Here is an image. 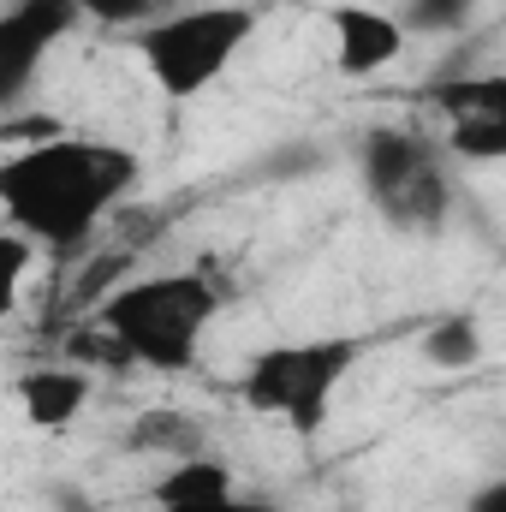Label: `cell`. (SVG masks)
<instances>
[{
	"instance_id": "obj_16",
	"label": "cell",
	"mask_w": 506,
	"mask_h": 512,
	"mask_svg": "<svg viewBox=\"0 0 506 512\" xmlns=\"http://www.w3.org/2000/svg\"><path fill=\"white\" fill-rule=\"evenodd\" d=\"M471 12V0H411V30H441V24H459Z\"/></svg>"
},
{
	"instance_id": "obj_18",
	"label": "cell",
	"mask_w": 506,
	"mask_h": 512,
	"mask_svg": "<svg viewBox=\"0 0 506 512\" xmlns=\"http://www.w3.org/2000/svg\"><path fill=\"white\" fill-rule=\"evenodd\" d=\"M471 512H506V483H483L471 495Z\"/></svg>"
},
{
	"instance_id": "obj_11",
	"label": "cell",
	"mask_w": 506,
	"mask_h": 512,
	"mask_svg": "<svg viewBox=\"0 0 506 512\" xmlns=\"http://www.w3.org/2000/svg\"><path fill=\"white\" fill-rule=\"evenodd\" d=\"M423 102L441 108L447 120H465V114H506V72H459V66H447L435 84H423Z\"/></svg>"
},
{
	"instance_id": "obj_10",
	"label": "cell",
	"mask_w": 506,
	"mask_h": 512,
	"mask_svg": "<svg viewBox=\"0 0 506 512\" xmlns=\"http://www.w3.org/2000/svg\"><path fill=\"white\" fill-rule=\"evenodd\" d=\"M227 495H239V483H233V471H227L221 459H209V453L173 459V465L149 483V507H209V501H227Z\"/></svg>"
},
{
	"instance_id": "obj_17",
	"label": "cell",
	"mask_w": 506,
	"mask_h": 512,
	"mask_svg": "<svg viewBox=\"0 0 506 512\" xmlns=\"http://www.w3.org/2000/svg\"><path fill=\"white\" fill-rule=\"evenodd\" d=\"M149 512H280L268 501H245V495H227V501H209V507H149Z\"/></svg>"
},
{
	"instance_id": "obj_13",
	"label": "cell",
	"mask_w": 506,
	"mask_h": 512,
	"mask_svg": "<svg viewBox=\"0 0 506 512\" xmlns=\"http://www.w3.org/2000/svg\"><path fill=\"white\" fill-rule=\"evenodd\" d=\"M447 149H453L459 161H477V167L501 161L506 155V114H465V120H453Z\"/></svg>"
},
{
	"instance_id": "obj_4",
	"label": "cell",
	"mask_w": 506,
	"mask_h": 512,
	"mask_svg": "<svg viewBox=\"0 0 506 512\" xmlns=\"http://www.w3.org/2000/svg\"><path fill=\"white\" fill-rule=\"evenodd\" d=\"M358 340L334 334V340H298V346H268L256 352L239 376V399L262 411V417H280L298 441H316L328 411H334V393L352 376L358 364Z\"/></svg>"
},
{
	"instance_id": "obj_5",
	"label": "cell",
	"mask_w": 506,
	"mask_h": 512,
	"mask_svg": "<svg viewBox=\"0 0 506 512\" xmlns=\"http://www.w3.org/2000/svg\"><path fill=\"white\" fill-rule=\"evenodd\" d=\"M358 173H364V191L387 227H399V233H441L447 227L453 179H447L441 149L423 131L376 126L358 149Z\"/></svg>"
},
{
	"instance_id": "obj_15",
	"label": "cell",
	"mask_w": 506,
	"mask_h": 512,
	"mask_svg": "<svg viewBox=\"0 0 506 512\" xmlns=\"http://www.w3.org/2000/svg\"><path fill=\"white\" fill-rule=\"evenodd\" d=\"M78 12L96 24H114V30H137V24L173 12V0H78Z\"/></svg>"
},
{
	"instance_id": "obj_9",
	"label": "cell",
	"mask_w": 506,
	"mask_h": 512,
	"mask_svg": "<svg viewBox=\"0 0 506 512\" xmlns=\"http://www.w3.org/2000/svg\"><path fill=\"white\" fill-rule=\"evenodd\" d=\"M203 447H209V429L185 405H149L126 423V453H137V459H167L173 465V459H197Z\"/></svg>"
},
{
	"instance_id": "obj_3",
	"label": "cell",
	"mask_w": 506,
	"mask_h": 512,
	"mask_svg": "<svg viewBox=\"0 0 506 512\" xmlns=\"http://www.w3.org/2000/svg\"><path fill=\"white\" fill-rule=\"evenodd\" d=\"M256 6L245 0H215V6H173L149 24L126 30V48L143 60L149 84L167 102H197L209 84L233 72V60L251 48Z\"/></svg>"
},
{
	"instance_id": "obj_6",
	"label": "cell",
	"mask_w": 506,
	"mask_h": 512,
	"mask_svg": "<svg viewBox=\"0 0 506 512\" xmlns=\"http://www.w3.org/2000/svg\"><path fill=\"white\" fill-rule=\"evenodd\" d=\"M72 24L78 0H18L0 12V108L30 96V84L42 78L48 54L72 36Z\"/></svg>"
},
{
	"instance_id": "obj_8",
	"label": "cell",
	"mask_w": 506,
	"mask_h": 512,
	"mask_svg": "<svg viewBox=\"0 0 506 512\" xmlns=\"http://www.w3.org/2000/svg\"><path fill=\"white\" fill-rule=\"evenodd\" d=\"M18 405H24L30 429H66L90 405V370H78V364H36L30 376H18Z\"/></svg>"
},
{
	"instance_id": "obj_2",
	"label": "cell",
	"mask_w": 506,
	"mask_h": 512,
	"mask_svg": "<svg viewBox=\"0 0 506 512\" xmlns=\"http://www.w3.org/2000/svg\"><path fill=\"white\" fill-rule=\"evenodd\" d=\"M221 286L203 268H173V274H143L102 298L96 328L114 340V352L143 370H191L215 316H221Z\"/></svg>"
},
{
	"instance_id": "obj_14",
	"label": "cell",
	"mask_w": 506,
	"mask_h": 512,
	"mask_svg": "<svg viewBox=\"0 0 506 512\" xmlns=\"http://www.w3.org/2000/svg\"><path fill=\"white\" fill-rule=\"evenodd\" d=\"M30 268H36V245H30L24 233L0 227V322H6L12 310H18V292H24Z\"/></svg>"
},
{
	"instance_id": "obj_12",
	"label": "cell",
	"mask_w": 506,
	"mask_h": 512,
	"mask_svg": "<svg viewBox=\"0 0 506 512\" xmlns=\"http://www.w3.org/2000/svg\"><path fill=\"white\" fill-rule=\"evenodd\" d=\"M483 322L477 316H441L429 334H423V358L435 364V370H471V364H483Z\"/></svg>"
},
{
	"instance_id": "obj_7",
	"label": "cell",
	"mask_w": 506,
	"mask_h": 512,
	"mask_svg": "<svg viewBox=\"0 0 506 512\" xmlns=\"http://www.w3.org/2000/svg\"><path fill=\"white\" fill-rule=\"evenodd\" d=\"M328 24H334V66L346 78H370L381 66H393L405 48V24L376 6H334Z\"/></svg>"
},
{
	"instance_id": "obj_1",
	"label": "cell",
	"mask_w": 506,
	"mask_h": 512,
	"mask_svg": "<svg viewBox=\"0 0 506 512\" xmlns=\"http://www.w3.org/2000/svg\"><path fill=\"white\" fill-rule=\"evenodd\" d=\"M143 179V161L108 137H42L0 155V221L36 251H78L114 203Z\"/></svg>"
}]
</instances>
